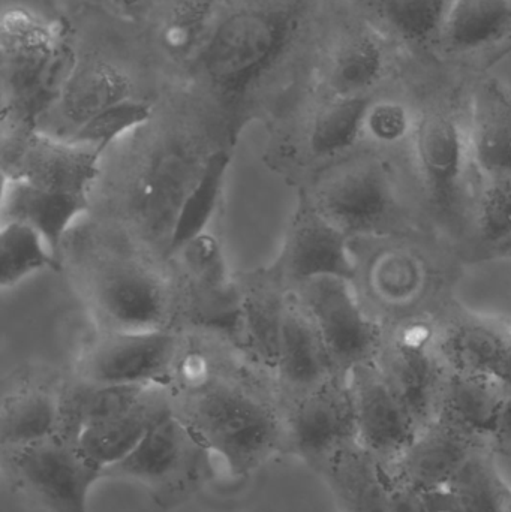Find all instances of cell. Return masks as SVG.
I'll return each mask as SVG.
<instances>
[{"instance_id": "6da1fadb", "label": "cell", "mask_w": 511, "mask_h": 512, "mask_svg": "<svg viewBox=\"0 0 511 512\" xmlns=\"http://www.w3.org/2000/svg\"><path fill=\"white\" fill-rule=\"evenodd\" d=\"M78 60L56 21L24 5L3 9L0 71L5 113L26 128L38 129L53 110Z\"/></svg>"}, {"instance_id": "7a4b0ae2", "label": "cell", "mask_w": 511, "mask_h": 512, "mask_svg": "<svg viewBox=\"0 0 511 512\" xmlns=\"http://www.w3.org/2000/svg\"><path fill=\"white\" fill-rule=\"evenodd\" d=\"M173 408L213 457L222 460L231 477H248L285 454L281 406L248 391L203 385Z\"/></svg>"}, {"instance_id": "3957f363", "label": "cell", "mask_w": 511, "mask_h": 512, "mask_svg": "<svg viewBox=\"0 0 511 512\" xmlns=\"http://www.w3.org/2000/svg\"><path fill=\"white\" fill-rule=\"evenodd\" d=\"M213 462V454L173 408L150 427L125 459L105 469L102 478L132 481L162 510H173L212 480Z\"/></svg>"}, {"instance_id": "277c9868", "label": "cell", "mask_w": 511, "mask_h": 512, "mask_svg": "<svg viewBox=\"0 0 511 512\" xmlns=\"http://www.w3.org/2000/svg\"><path fill=\"white\" fill-rule=\"evenodd\" d=\"M293 18L285 9L246 6L227 11L195 66L225 95H240L269 71L290 41Z\"/></svg>"}, {"instance_id": "5b68a950", "label": "cell", "mask_w": 511, "mask_h": 512, "mask_svg": "<svg viewBox=\"0 0 511 512\" xmlns=\"http://www.w3.org/2000/svg\"><path fill=\"white\" fill-rule=\"evenodd\" d=\"M2 465L11 486L48 512H89L90 490L102 478L78 442L60 435L2 450Z\"/></svg>"}, {"instance_id": "8992f818", "label": "cell", "mask_w": 511, "mask_h": 512, "mask_svg": "<svg viewBox=\"0 0 511 512\" xmlns=\"http://www.w3.org/2000/svg\"><path fill=\"white\" fill-rule=\"evenodd\" d=\"M281 412L285 454L299 457L315 472L330 454L359 441L348 373L288 399Z\"/></svg>"}, {"instance_id": "52a82bcc", "label": "cell", "mask_w": 511, "mask_h": 512, "mask_svg": "<svg viewBox=\"0 0 511 512\" xmlns=\"http://www.w3.org/2000/svg\"><path fill=\"white\" fill-rule=\"evenodd\" d=\"M300 303L311 316L339 375L372 361L380 330L363 312L350 280L320 277L302 283Z\"/></svg>"}, {"instance_id": "ba28073f", "label": "cell", "mask_w": 511, "mask_h": 512, "mask_svg": "<svg viewBox=\"0 0 511 512\" xmlns=\"http://www.w3.org/2000/svg\"><path fill=\"white\" fill-rule=\"evenodd\" d=\"M317 209L347 236L383 230L396 212L389 171L369 156L347 162L320 186Z\"/></svg>"}, {"instance_id": "9c48e42d", "label": "cell", "mask_w": 511, "mask_h": 512, "mask_svg": "<svg viewBox=\"0 0 511 512\" xmlns=\"http://www.w3.org/2000/svg\"><path fill=\"white\" fill-rule=\"evenodd\" d=\"M357 439L366 450L389 465L419 435L416 423L390 387L380 364H357L348 372Z\"/></svg>"}, {"instance_id": "30bf717a", "label": "cell", "mask_w": 511, "mask_h": 512, "mask_svg": "<svg viewBox=\"0 0 511 512\" xmlns=\"http://www.w3.org/2000/svg\"><path fill=\"white\" fill-rule=\"evenodd\" d=\"M176 352L173 336L159 330L117 331L90 355L89 385H156L167 376Z\"/></svg>"}, {"instance_id": "8fae6325", "label": "cell", "mask_w": 511, "mask_h": 512, "mask_svg": "<svg viewBox=\"0 0 511 512\" xmlns=\"http://www.w3.org/2000/svg\"><path fill=\"white\" fill-rule=\"evenodd\" d=\"M483 444L491 442L476 441L461 430L434 420L387 466L395 486L435 492L444 489L471 453Z\"/></svg>"}, {"instance_id": "7c38bea8", "label": "cell", "mask_w": 511, "mask_h": 512, "mask_svg": "<svg viewBox=\"0 0 511 512\" xmlns=\"http://www.w3.org/2000/svg\"><path fill=\"white\" fill-rule=\"evenodd\" d=\"M507 403L509 388L498 376L447 370L435 420L476 441L494 444L503 426Z\"/></svg>"}, {"instance_id": "4fadbf2b", "label": "cell", "mask_w": 511, "mask_h": 512, "mask_svg": "<svg viewBox=\"0 0 511 512\" xmlns=\"http://www.w3.org/2000/svg\"><path fill=\"white\" fill-rule=\"evenodd\" d=\"M347 237L317 207L303 201L288 237V273L300 283L320 277L351 282L356 277V264L348 251Z\"/></svg>"}, {"instance_id": "5bb4252c", "label": "cell", "mask_w": 511, "mask_h": 512, "mask_svg": "<svg viewBox=\"0 0 511 512\" xmlns=\"http://www.w3.org/2000/svg\"><path fill=\"white\" fill-rule=\"evenodd\" d=\"M131 96V78L117 63L105 59L78 60L59 101L44 117L54 114L59 119L60 125L51 138L68 141L84 123Z\"/></svg>"}, {"instance_id": "9a60e30c", "label": "cell", "mask_w": 511, "mask_h": 512, "mask_svg": "<svg viewBox=\"0 0 511 512\" xmlns=\"http://www.w3.org/2000/svg\"><path fill=\"white\" fill-rule=\"evenodd\" d=\"M317 474L341 512H389L395 490L389 466L359 441L330 454Z\"/></svg>"}, {"instance_id": "2e32d148", "label": "cell", "mask_w": 511, "mask_h": 512, "mask_svg": "<svg viewBox=\"0 0 511 512\" xmlns=\"http://www.w3.org/2000/svg\"><path fill=\"white\" fill-rule=\"evenodd\" d=\"M416 156L432 203L452 213L459 203L465 167V141L458 122L437 111L425 114L416 129Z\"/></svg>"}, {"instance_id": "e0dca14e", "label": "cell", "mask_w": 511, "mask_h": 512, "mask_svg": "<svg viewBox=\"0 0 511 512\" xmlns=\"http://www.w3.org/2000/svg\"><path fill=\"white\" fill-rule=\"evenodd\" d=\"M276 370L287 391V400L308 393L339 375L302 303L288 301L284 304Z\"/></svg>"}, {"instance_id": "ac0fdd59", "label": "cell", "mask_w": 511, "mask_h": 512, "mask_svg": "<svg viewBox=\"0 0 511 512\" xmlns=\"http://www.w3.org/2000/svg\"><path fill=\"white\" fill-rule=\"evenodd\" d=\"M86 210L84 194L50 191L3 174V222H20L33 228L57 259L66 231Z\"/></svg>"}, {"instance_id": "d6986e66", "label": "cell", "mask_w": 511, "mask_h": 512, "mask_svg": "<svg viewBox=\"0 0 511 512\" xmlns=\"http://www.w3.org/2000/svg\"><path fill=\"white\" fill-rule=\"evenodd\" d=\"M470 149L483 182L511 177V93L498 81L474 89Z\"/></svg>"}, {"instance_id": "ffe728a7", "label": "cell", "mask_w": 511, "mask_h": 512, "mask_svg": "<svg viewBox=\"0 0 511 512\" xmlns=\"http://www.w3.org/2000/svg\"><path fill=\"white\" fill-rule=\"evenodd\" d=\"M159 5L156 48L168 62L194 71L228 9L222 0H162Z\"/></svg>"}, {"instance_id": "44dd1931", "label": "cell", "mask_w": 511, "mask_h": 512, "mask_svg": "<svg viewBox=\"0 0 511 512\" xmlns=\"http://www.w3.org/2000/svg\"><path fill=\"white\" fill-rule=\"evenodd\" d=\"M390 387L413 418L419 432L437 417L438 400L447 370L419 343H396L380 364Z\"/></svg>"}, {"instance_id": "7402d4cb", "label": "cell", "mask_w": 511, "mask_h": 512, "mask_svg": "<svg viewBox=\"0 0 511 512\" xmlns=\"http://www.w3.org/2000/svg\"><path fill=\"white\" fill-rule=\"evenodd\" d=\"M173 409V402L155 387L125 414L92 424L78 436V445L102 472L125 459L150 427Z\"/></svg>"}, {"instance_id": "603a6c76", "label": "cell", "mask_w": 511, "mask_h": 512, "mask_svg": "<svg viewBox=\"0 0 511 512\" xmlns=\"http://www.w3.org/2000/svg\"><path fill=\"white\" fill-rule=\"evenodd\" d=\"M54 140L36 138L20 159L15 179H23L50 191L86 195L87 186L98 173V150Z\"/></svg>"}, {"instance_id": "cb8c5ba5", "label": "cell", "mask_w": 511, "mask_h": 512, "mask_svg": "<svg viewBox=\"0 0 511 512\" xmlns=\"http://www.w3.org/2000/svg\"><path fill=\"white\" fill-rule=\"evenodd\" d=\"M497 451L479 445L444 489L431 492L437 512H507L511 487L501 477Z\"/></svg>"}, {"instance_id": "d4e9b609", "label": "cell", "mask_w": 511, "mask_h": 512, "mask_svg": "<svg viewBox=\"0 0 511 512\" xmlns=\"http://www.w3.org/2000/svg\"><path fill=\"white\" fill-rule=\"evenodd\" d=\"M102 310L119 331L159 330L165 312L161 283L138 270L111 274L99 294Z\"/></svg>"}, {"instance_id": "484cf974", "label": "cell", "mask_w": 511, "mask_h": 512, "mask_svg": "<svg viewBox=\"0 0 511 512\" xmlns=\"http://www.w3.org/2000/svg\"><path fill=\"white\" fill-rule=\"evenodd\" d=\"M511 29V0H452L441 38L450 51L473 53Z\"/></svg>"}, {"instance_id": "4316f807", "label": "cell", "mask_w": 511, "mask_h": 512, "mask_svg": "<svg viewBox=\"0 0 511 512\" xmlns=\"http://www.w3.org/2000/svg\"><path fill=\"white\" fill-rule=\"evenodd\" d=\"M510 334L479 322H462L444 334L441 360L450 372L482 373L503 379Z\"/></svg>"}, {"instance_id": "83f0119b", "label": "cell", "mask_w": 511, "mask_h": 512, "mask_svg": "<svg viewBox=\"0 0 511 512\" xmlns=\"http://www.w3.org/2000/svg\"><path fill=\"white\" fill-rule=\"evenodd\" d=\"M230 156L215 152L206 159L197 182L180 204L168 239L167 254L176 255L192 240L206 233L221 198Z\"/></svg>"}, {"instance_id": "f1b7e54d", "label": "cell", "mask_w": 511, "mask_h": 512, "mask_svg": "<svg viewBox=\"0 0 511 512\" xmlns=\"http://www.w3.org/2000/svg\"><path fill=\"white\" fill-rule=\"evenodd\" d=\"M60 397L42 390H26L5 399L0 414L2 450L35 444L57 435Z\"/></svg>"}, {"instance_id": "f546056e", "label": "cell", "mask_w": 511, "mask_h": 512, "mask_svg": "<svg viewBox=\"0 0 511 512\" xmlns=\"http://www.w3.org/2000/svg\"><path fill=\"white\" fill-rule=\"evenodd\" d=\"M371 101L365 95L335 96L324 105L311 128L312 153L333 156L350 149L365 131L366 114Z\"/></svg>"}, {"instance_id": "4dcf8cb0", "label": "cell", "mask_w": 511, "mask_h": 512, "mask_svg": "<svg viewBox=\"0 0 511 512\" xmlns=\"http://www.w3.org/2000/svg\"><path fill=\"white\" fill-rule=\"evenodd\" d=\"M60 261L41 234L20 222H3L0 231V286L11 288L47 268H59Z\"/></svg>"}, {"instance_id": "1f68e13d", "label": "cell", "mask_w": 511, "mask_h": 512, "mask_svg": "<svg viewBox=\"0 0 511 512\" xmlns=\"http://www.w3.org/2000/svg\"><path fill=\"white\" fill-rule=\"evenodd\" d=\"M380 45L368 36H354L336 50L329 69V87L335 96H359L371 89L383 72Z\"/></svg>"}, {"instance_id": "d6a6232c", "label": "cell", "mask_w": 511, "mask_h": 512, "mask_svg": "<svg viewBox=\"0 0 511 512\" xmlns=\"http://www.w3.org/2000/svg\"><path fill=\"white\" fill-rule=\"evenodd\" d=\"M153 108L149 102L131 96L111 105L98 116L84 123L66 143L89 147L102 152L117 138L146 125L152 119Z\"/></svg>"}, {"instance_id": "836d02e7", "label": "cell", "mask_w": 511, "mask_h": 512, "mask_svg": "<svg viewBox=\"0 0 511 512\" xmlns=\"http://www.w3.org/2000/svg\"><path fill=\"white\" fill-rule=\"evenodd\" d=\"M452 0H378L387 26L410 42H426L441 35Z\"/></svg>"}, {"instance_id": "e575fe53", "label": "cell", "mask_w": 511, "mask_h": 512, "mask_svg": "<svg viewBox=\"0 0 511 512\" xmlns=\"http://www.w3.org/2000/svg\"><path fill=\"white\" fill-rule=\"evenodd\" d=\"M284 304L270 294H251L242 297L240 328H245L252 349L266 366L278 367Z\"/></svg>"}, {"instance_id": "d590c367", "label": "cell", "mask_w": 511, "mask_h": 512, "mask_svg": "<svg viewBox=\"0 0 511 512\" xmlns=\"http://www.w3.org/2000/svg\"><path fill=\"white\" fill-rule=\"evenodd\" d=\"M479 231L489 245L511 240V177L483 182L479 206Z\"/></svg>"}, {"instance_id": "8d00e7d4", "label": "cell", "mask_w": 511, "mask_h": 512, "mask_svg": "<svg viewBox=\"0 0 511 512\" xmlns=\"http://www.w3.org/2000/svg\"><path fill=\"white\" fill-rule=\"evenodd\" d=\"M410 125V113L399 102H371L366 114L365 131L378 143L392 144L407 135Z\"/></svg>"}, {"instance_id": "74e56055", "label": "cell", "mask_w": 511, "mask_h": 512, "mask_svg": "<svg viewBox=\"0 0 511 512\" xmlns=\"http://www.w3.org/2000/svg\"><path fill=\"white\" fill-rule=\"evenodd\" d=\"M389 512H437L431 492L395 486Z\"/></svg>"}, {"instance_id": "f35d334b", "label": "cell", "mask_w": 511, "mask_h": 512, "mask_svg": "<svg viewBox=\"0 0 511 512\" xmlns=\"http://www.w3.org/2000/svg\"><path fill=\"white\" fill-rule=\"evenodd\" d=\"M495 451L510 456L511 454V396L507 403L506 415H504L503 426L494 442Z\"/></svg>"}, {"instance_id": "ab89813d", "label": "cell", "mask_w": 511, "mask_h": 512, "mask_svg": "<svg viewBox=\"0 0 511 512\" xmlns=\"http://www.w3.org/2000/svg\"><path fill=\"white\" fill-rule=\"evenodd\" d=\"M110 2L120 11L137 14L144 9L155 8L156 3H161L162 0H110Z\"/></svg>"}, {"instance_id": "60d3db41", "label": "cell", "mask_w": 511, "mask_h": 512, "mask_svg": "<svg viewBox=\"0 0 511 512\" xmlns=\"http://www.w3.org/2000/svg\"><path fill=\"white\" fill-rule=\"evenodd\" d=\"M503 381L509 388V397L511 396V334L509 340V349H507L506 369H504Z\"/></svg>"}, {"instance_id": "b9f144b4", "label": "cell", "mask_w": 511, "mask_h": 512, "mask_svg": "<svg viewBox=\"0 0 511 512\" xmlns=\"http://www.w3.org/2000/svg\"><path fill=\"white\" fill-rule=\"evenodd\" d=\"M507 512H511V495L509 499V505H507Z\"/></svg>"}]
</instances>
